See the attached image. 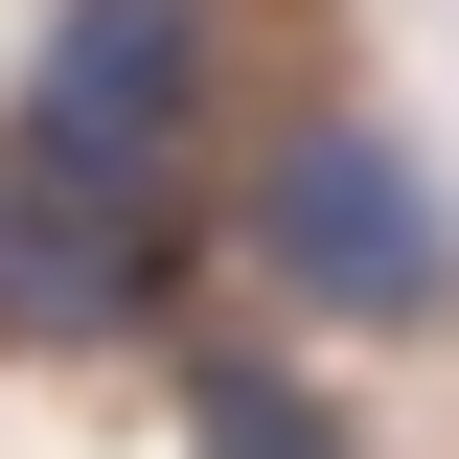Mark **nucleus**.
<instances>
[{"mask_svg":"<svg viewBox=\"0 0 459 459\" xmlns=\"http://www.w3.org/2000/svg\"><path fill=\"white\" fill-rule=\"evenodd\" d=\"M253 276L322 299V322H437L459 230H437V184H413L368 115H299L276 161H253Z\"/></svg>","mask_w":459,"mask_h":459,"instance_id":"1","label":"nucleus"},{"mask_svg":"<svg viewBox=\"0 0 459 459\" xmlns=\"http://www.w3.org/2000/svg\"><path fill=\"white\" fill-rule=\"evenodd\" d=\"M207 115V0H69L23 69V161L47 184H161Z\"/></svg>","mask_w":459,"mask_h":459,"instance_id":"2","label":"nucleus"},{"mask_svg":"<svg viewBox=\"0 0 459 459\" xmlns=\"http://www.w3.org/2000/svg\"><path fill=\"white\" fill-rule=\"evenodd\" d=\"M184 413H207V459H344L322 413L276 391V368H184Z\"/></svg>","mask_w":459,"mask_h":459,"instance_id":"3","label":"nucleus"}]
</instances>
